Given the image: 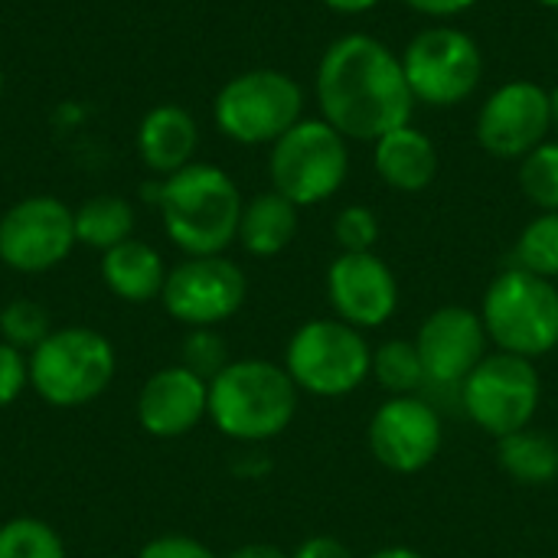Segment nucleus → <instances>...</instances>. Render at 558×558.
<instances>
[{
	"label": "nucleus",
	"instance_id": "obj_6",
	"mask_svg": "<svg viewBox=\"0 0 558 558\" xmlns=\"http://www.w3.org/2000/svg\"><path fill=\"white\" fill-rule=\"evenodd\" d=\"M284 369L301 392L340 399L373 376V350L363 330L340 317H314L291 333Z\"/></svg>",
	"mask_w": 558,
	"mask_h": 558
},
{
	"label": "nucleus",
	"instance_id": "obj_7",
	"mask_svg": "<svg viewBox=\"0 0 558 558\" xmlns=\"http://www.w3.org/2000/svg\"><path fill=\"white\" fill-rule=\"evenodd\" d=\"M268 173L271 190L288 196L298 209L317 206L330 199L350 173L347 137L324 118H301L288 134L271 144Z\"/></svg>",
	"mask_w": 558,
	"mask_h": 558
},
{
	"label": "nucleus",
	"instance_id": "obj_2",
	"mask_svg": "<svg viewBox=\"0 0 558 558\" xmlns=\"http://www.w3.org/2000/svg\"><path fill=\"white\" fill-rule=\"evenodd\" d=\"M167 239L183 255H222L239 239L242 193L213 163H190L154 186Z\"/></svg>",
	"mask_w": 558,
	"mask_h": 558
},
{
	"label": "nucleus",
	"instance_id": "obj_9",
	"mask_svg": "<svg viewBox=\"0 0 558 558\" xmlns=\"http://www.w3.org/2000/svg\"><path fill=\"white\" fill-rule=\"evenodd\" d=\"M543 399V383L533 360L513 353H487L461 383V402L471 422L490 438H507L530 428Z\"/></svg>",
	"mask_w": 558,
	"mask_h": 558
},
{
	"label": "nucleus",
	"instance_id": "obj_18",
	"mask_svg": "<svg viewBox=\"0 0 558 558\" xmlns=\"http://www.w3.org/2000/svg\"><path fill=\"white\" fill-rule=\"evenodd\" d=\"M196 144H199V128H196L193 114L180 105L150 108L137 128L141 160L160 177H170V173L190 167Z\"/></svg>",
	"mask_w": 558,
	"mask_h": 558
},
{
	"label": "nucleus",
	"instance_id": "obj_36",
	"mask_svg": "<svg viewBox=\"0 0 558 558\" xmlns=\"http://www.w3.org/2000/svg\"><path fill=\"white\" fill-rule=\"evenodd\" d=\"M379 0H324V7L337 10V13H366L373 10Z\"/></svg>",
	"mask_w": 558,
	"mask_h": 558
},
{
	"label": "nucleus",
	"instance_id": "obj_12",
	"mask_svg": "<svg viewBox=\"0 0 558 558\" xmlns=\"http://www.w3.org/2000/svg\"><path fill=\"white\" fill-rule=\"evenodd\" d=\"M75 209L56 196H26L0 216V262L20 275H43L75 248Z\"/></svg>",
	"mask_w": 558,
	"mask_h": 558
},
{
	"label": "nucleus",
	"instance_id": "obj_15",
	"mask_svg": "<svg viewBox=\"0 0 558 558\" xmlns=\"http://www.w3.org/2000/svg\"><path fill=\"white\" fill-rule=\"evenodd\" d=\"M415 347H418L428 383L461 386L487 356L490 337L477 311L448 304V307L432 311L422 320L415 333Z\"/></svg>",
	"mask_w": 558,
	"mask_h": 558
},
{
	"label": "nucleus",
	"instance_id": "obj_25",
	"mask_svg": "<svg viewBox=\"0 0 558 558\" xmlns=\"http://www.w3.org/2000/svg\"><path fill=\"white\" fill-rule=\"evenodd\" d=\"M513 265L539 278H558V213H539L517 239Z\"/></svg>",
	"mask_w": 558,
	"mask_h": 558
},
{
	"label": "nucleus",
	"instance_id": "obj_28",
	"mask_svg": "<svg viewBox=\"0 0 558 558\" xmlns=\"http://www.w3.org/2000/svg\"><path fill=\"white\" fill-rule=\"evenodd\" d=\"M52 333L49 314L43 304L29 301V298H13L10 304H3L0 311V340L23 350L26 356Z\"/></svg>",
	"mask_w": 558,
	"mask_h": 558
},
{
	"label": "nucleus",
	"instance_id": "obj_8",
	"mask_svg": "<svg viewBox=\"0 0 558 558\" xmlns=\"http://www.w3.org/2000/svg\"><path fill=\"white\" fill-rule=\"evenodd\" d=\"M304 111L301 85L278 69H252L229 78L216 101L213 118L219 131L239 144H275L288 134Z\"/></svg>",
	"mask_w": 558,
	"mask_h": 558
},
{
	"label": "nucleus",
	"instance_id": "obj_1",
	"mask_svg": "<svg viewBox=\"0 0 558 558\" xmlns=\"http://www.w3.org/2000/svg\"><path fill=\"white\" fill-rule=\"evenodd\" d=\"M317 101L324 121L347 141L373 144L409 124L415 111L402 59L366 33H347L327 46L317 65Z\"/></svg>",
	"mask_w": 558,
	"mask_h": 558
},
{
	"label": "nucleus",
	"instance_id": "obj_39",
	"mask_svg": "<svg viewBox=\"0 0 558 558\" xmlns=\"http://www.w3.org/2000/svg\"><path fill=\"white\" fill-rule=\"evenodd\" d=\"M536 3H543V7H553V10H558V0H536Z\"/></svg>",
	"mask_w": 558,
	"mask_h": 558
},
{
	"label": "nucleus",
	"instance_id": "obj_27",
	"mask_svg": "<svg viewBox=\"0 0 558 558\" xmlns=\"http://www.w3.org/2000/svg\"><path fill=\"white\" fill-rule=\"evenodd\" d=\"M520 190L543 213H558V141H543L520 160Z\"/></svg>",
	"mask_w": 558,
	"mask_h": 558
},
{
	"label": "nucleus",
	"instance_id": "obj_33",
	"mask_svg": "<svg viewBox=\"0 0 558 558\" xmlns=\"http://www.w3.org/2000/svg\"><path fill=\"white\" fill-rule=\"evenodd\" d=\"M291 558H356L350 553V546L347 543H340L337 536H311V539H304Z\"/></svg>",
	"mask_w": 558,
	"mask_h": 558
},
{
	"label": "nucleus",
	"instance_id": "obj_37",
	"mask_svg": "<svg viewBox=\"0 0 558 558\" xmlns=\"http://www.w3.org/2000/svg\"><path fill=\"white\" fill-rule=\"evenodd\" d=\"M369 558H425V556H422V553H415V549H409V546H386V549L373 553Z\"/></svg>",
	"mask_w": 558,
	"mask_h": 558
},
{
	"label": "nucleus",
	"instance_id": "obj_19",
	"mask_svg": "<svg viewBox=\"0 0 558 558\" xmlns=\"http://www.w3.org/2000/svg\"><path fill=\"white\" fill-rule=\"evenodd\" d=\"M373 167L386 186L399 193H422L438 173V150L428 134L412 124H402L376 141Z\"/></svg>",
	"mask_w": 558,
	"mask_h": 558
},
{
	"label": "nucleus",
	"instance_id": "obj_10",
	"mask_svg": "<svg viewBox=\"0 0 558 558\" xmlns=\"http://www.w3.org/2000/svg\"><path fill=\"white\" fill-rule=\"evenodd\" d=\"M402 69L415 101L451 108L471 98L484 75L481 46L454 26L422 29L402 52Z\"/></svg>",
	"mask_w": 558,
	"mask_h": 558
},
{
	"label": "nucleus",
	"instance_id": "obj_16",
	"mask_svg": "<svg viewBox=\"0 0 558 558\" xmlns=\"http://www.w3.org/2000/svg\"><path fill=\"white\" fill-rule=\"evenodd\" d=\"M337 317L356 330L383 327L399 307V281L376 252H340L327 271Z\"/></svg>",
	"mask_w": 558,
	"mask_h": 558
},
{
	"label": "nucleus",
	"instance_id": "obj_34",
	"mask_svg": "<svg viewBox=\"0 0 558 558\" xmlns=\"http://www.w3.org/2000/svg\"><path fill=\"white\" fill-rule=\"evenodd\" d=\"M405 3L425 16H458V13L471 10L477 0H405Z\"/></svg>",
	"mask_w": 558,
	"mask_h": 558
},
{
	"label": "nucleus",
	"instance_id": "obj_5",
	"mask_svg": "<svg viewBox=\"0 0 558 558\" xmlns=\"http://www.w3.org/2000/svg\"><path fill=\"white\" fill-rule=\"evenodd\" d=\"M481 320L497 350L536 363L558 347L556 281L510 265L490 281L481 304Z\"/></svg>",
	"mask_w": 558,
	"mask_h": 558
},
{
	"label": "nucleus",
	"instance_id": "obj_26",
	"mask_svg": "<svg viewBox=\"0 0 558 558\" xmlns=\"http://www.w3.org/2000/svg\"><path fill=\"white\" fill-rule=\"evenodd\" d=\"M0 558H69V553L46 520L13 517L0 526Z\"/></svg>",
	"mask_w": 558,
	"mask_h": 558
},
{
	"label": "nucleus",
	"instance_id": "obj_38",
	"mask_svg": "<svg viewBox=\"0 0 558 558\" xmlns=\"http://www.w3.org/2000/svg\"><path fill=\"white\" fill-rule=\"evenodd\" d=\"M549 111H553V124L558 128V85L549 92Z\"/></svg>",
	"mask_w": 558,
	"mask_h": 558
},
{
	"label": "nucleus",
	"instance_id": "obj_13",
	"mask_svg": "<svg viewBox=\"0 0 558 558\" xmlns=\"http://www.w3.org/2000/svg\"><path fill=\"white\" fill-rule=\"evenodd\" d=\"M441 418L422 396H389L369 418V451L392 474H418L441 451Z\"/></svg>",
	"mask_w": 558,
	"mask_h": 558
},
{
	"label": "nucleus",
	"instance_id": "obj_30",
	"mask_svg": "<svg viewBox=\"0 0 558 558\" xmlns=\"http://www.w3.org/2000/svg\"><path fill=\"white\" fill-rule=\"evenodd\" d=\"M340 252H373L379 242V216L369 206H343L333 219Z\"/></svg>",
	"mask_w": 558,
	"mask_h": 558
},
{
	"label": "nucleus",
	"instance_id": "obj_14",
	"mask_svg": "<svg viewBox=\"0 0 558 558\" xmlns=\"http://www.w3.org/2000/svg\"><path fill=\"white\" fill-rule=\"evenodd\" d=\"M553 128L549 92L533 82H507L500 85L477 114V141L490 157L523 160L546 141Z\"/></svg>",
	"mask_w": 558,
	"mask_h": 558
},
{
	"label": "nucleus",
	"instance_id": "obj_29",
	"mask_svg": "<svg viewBox=\"0 0 558 558\" xmlns=\"http://www.w3.org/2000/svg\"><path fill=\"white\" fill-rule=\"evenodd\" d=\"M229 343L216 327H193L183 337V350H180V366H186L190 373H196L199 379L213 383L226 366H229Z\"/></svg>",
	"mask_w": 558,
	"mask_h": 558
},
{
	"label": "nucleus",
	"instance_id": "obj_21",
	"mask_svg": "<svg viewBox=\"0 0 558 558\" xmlns=\"http://www.w3.org/2000/svg\"><path fill=\"white\" fill-rule=\"evenodd\" d=\"M294 235H298V206L278 190L258 193L242 206L235 242H242L248 255L275 258L294 242Z\"/></svg>",
	"mask_w": 558,
	"mask_h": 558
},
{
	"label": "nucleus",
	"instance_id": "obj_35",
	"mask_svg": "<svg viewBox=\"0 0 558 558\" xmlns=\"http://www.w3.org/2000/svg\"><path fill=\"white\" fill-rule=\"evenodd\" d=\"M222 558H291L284 549H278V546H268V543H248V546H239V549H232L229 556Z\"/></svg>",
	"mask_w": 558,
	"mask_h": 558
},
{
	"label": "nucleus",
	"instance_id": "obj_17",
	"mask_svg": "<svg viewBox=\"0 0 558 558\" xmlns=\"http://www.w3.org/2000/svg\"><path fill=\"white\" fill-rule=\"evenodd\" d=\"M209 418V383L173 363L157 369L137 392V425L160 441H173Z\"/></svg>",
	"mask_w": 558,
	"mask_h": 558
},
{
	"label": "nucleus",
	"instance_id": "obj_4",
	"mask_svg": "<svg viewBox=\"0 0 558 558\" xmlns=\"http://www.w3.org/2000/svg\"><path fill=\"white\" fill-rule=\"evenodd\" d=\"M29 389L52 409H82L108 392L118 373L111 340L92 327H59L29 356Z\"/></svg>",
	"mask_w": 558,
	"mask_h": 558
},
{
	"label": "nucleus",
	"instance_id": "obj_20",
	"mask_svg": "<svg viewBox=\"0 0 558 558\" xmlns=\"http://www.w3.org/2000/svg\"><path fill=\"white\" fill-rule=\"evenodd\" d=\"M167 271L170 268L163 265L160 252L134 235L128 242L101 252V281L114 298H121L128 304H147V301L160 298Z\"/></svg>",
	"mask_w": 558,
	"mask_h": 558
},
{
	"label": "nucleus",
	"instance_id": "obj_11",
	"mask_svg": "<svg viewBox=\"0 0 558 558\" xmlns=\"http://www.w3.org/2000/svg\"><path fill=\"white\" fill-rule=\"evenodd\" d=\"M245 298L248 278L226 255H186L167 271L160 291L163 311L186 330L226 324L242 311Z\"/></svg>",
	"mask_w": 558,
	"mask_h": 558
},
{
	"label": "nucleus",
	"instance_id": "obj_31",
	"mask_svg": "<svg viewBox=\"0 0 558 558\" xmlns=\"http://www.w3.org/2000/svg\"><path fill=\"white\" fill-rule=\"evenodd\" d=\"M26 389H29L26 353L0 340V409H10Z\"/></svg>",
	"mask_w": 558,
	"mask_h": 558
},
{
	"label": "nucleus",
	"instance_id": "obj_23",
	"mask_svg": "<svg viewBox=\"0 0 558 558\" xmlns=\"http://www.w3.org/2000/svg\"><path fill=\"white\" fill-rule=\"evenodd\" d=\"M134 232V206L124 196H92L75 209V239L85 248L108 252Z\"/></svg>",
	"mask_w": 558,
	"mask_h": 558
},
{
	"label": "nucleus",
	"instance_id": "obj_3",
	"mask_svg": "<svg viewBox=\"0 0 558 558\" xmlns=\"http://www.w3.org/2000/svg\"><path fill=\"white\" fill-rule=\"evenodd\" d=\"M298 396L301 389L284 366L268 360H232L209 383V422L232 441L262 445L291 428Z\"/></svg>",
	"mask_w": 558,
	"mask_h": 558
},
{
	"label": "nucleus",
	"instance_id": "obj_32",
	"mask_svg": "<svg viewBox=\"0 0 558 558\" xmlns=\"http://www.w3.org/2000/svg\"><path fill=\"white\" fill-rule=\"evenodd\" d=\"M137 558H219L206 543L193 539V536H183V533H163V536H154L150 543L141 546Z\"/></svg>",
	"mask_w": 558,
	"mask_h": 558
},
{
	"label": "nucleus",
	"instance_id": "obj_22",
	"mask_svg": "<svg viewBox=\"0 0 558 558\" xmlns=\"http://www.w3.org/2000/svg\"><path fill=\"white\" fill-rule=\"evenodd\" d=\"M497 464L523 487H546L558 481V441L546 432L520 428L497 441Z\"/></svg>",
	"mask_w": 558,
	"mask_h": 558
},
{
	"label": "nucleus",
	"instance_id": "obj_40",
	"mask_svg": "<svg viewBox=\"0 0 558 558\" xmlns=\"http://www.w3.org/2000/svg\"><path fill=\"white\" fill-rule=\"evenodd\" d=\"M0 95H3V72H0Z\"/></svg>",
	"mask_w": 558,
	"mask_h": 558
},
{
	"label": "nucleus",
	"instance_id": "obj_24",
	"mask_svg": "<svg viewBox=\"0 0 558 558\" xmlns=\"http://www.w3.org/2000/svg\"><path fill=\"white\" fill-rule=\"evenodd\" d=\"M373 376L389 396H415L425 379V366L415 340H386L373 350Z\"/></svg>",
	"mask_w": 558,
	"mask_h": 558
}]
</instances>
